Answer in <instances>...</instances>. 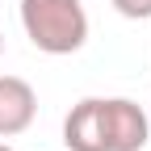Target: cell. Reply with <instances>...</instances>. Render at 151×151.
I'll return each instance as SVG.
<instances>
[{"label":"cell","instance_id":"obj_2","mask_svg":"<svg viewBox=\"0 0 151 151\" xmlns=\"http://www.w3.org/2000/svg\"><path fill=\"white\" fill-rule=\"evenodd\" d=\"M101 151H143L151 139V122L139 101L130 97H97Z\"/></svg>","mask_w":151,"mask_h":151},{"label":"cell","instance_id":"obj_4","mask_svg":"<svg viewBox=\"0 0 151 151\" xmlns=\"http://www.w3.org/2000/svg\"><path fill=\"white\" fill-rule=\"evenodd\" d=\"M109 4L122 17H130V21H147L151 17V0H109Z\"/></svg>","mask_w":151,"mask_h":151},{"label":"cell","instance_id":"obj_1","mask_svg":"<svg viewBox=\"0 0 151 151\" xmlns=\"http://www.w3.org/2000/svg\"><path fill=\"white\" fill-rule=\"evenodd\" d=\"M21 29L42 55H76L88 42L84 0H21Z\"/></svg>","mask_w":151,"mask_h":151},{"label":"cell","instance_id":"obj_3","mask_svg":"<svg viewBox=\"0 0 151 151\" xmlns=\"http://www.w3.org/2000/svg\"><path fill=\"white\" fill-rule=\"evenodd\" d=\"M38 118V92L21 76H0V139L25 134Z\"/></svg>","mask_w":151,"mask_h":151},{"label":"cell","instance_id":"obj_6","mask_svg":"<svg viewBox=\"0 0 151 151\" xmlns=\"http://www.w3.org/2000/svg\"><path fill=\"white\" fill-rule=\"evenodd\" d=\"M0 151H13V147H9V143H0Z\"/></svg>","mask_w":151,"mask_h":151},{"label":"cell","instance_id":"obj_5","mask_svg":"<svg viewBox=\"0 0 151 151\" xmlns=\"http://www.w3.org/2000/svg\"><path fill=\"white\" fill-rule=\"evenodd\" d=\"M0 59H4V34H0Z\"/></svg>","mask_w":151,"mask_h":151}]
</instances>
